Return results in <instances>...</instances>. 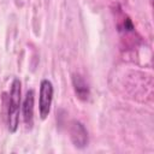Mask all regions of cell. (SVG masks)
Listing matches in <instances>:
<instances>
[{"label": "cell", "mask_w": 154, "mask_h": 154, "mask_svg": "<svg viewBox=\"0 0 154 154\" xmlns=\"http://www.w3.org/2000/svg\"><path fill=\"white\" fill-rule=\"evenodd\" d=\"M22 108V88L20 81L13 78L10 90V102L7 108V128L10 132H16L19 125V112Z\"/></svg>", "instance_id": "6da1fadb"}, {"label": "cell", "mask_w": 154, "mask_h": 154, "mask_svg": "<svg viewBox=\"0 0 154 154\" xmlns=\"http://www.w3.org/2000/svg\"><path fill=\"white\" fill-rule=\"evenodd\" d=\"M53 94H54V88L52 82L48 79H42L40 83V96H38V112L41 119H46L51 112Z\"/></svg>", "instance_id": "7a4b0ae2"}, {"label": "cell", "mask_w": 154, "mask_h": 154, "mask_svg": "<svg viewBox=\"0 0 154 154\" xmlns=\"http://www.w3.org/2000/svg\"><path fill=\"white\" fill-rule=\"evenodd\" d=\"M70 138L73 146L78 149H83L88 144V132L85 126L77 120H73L70 125Z\"/></svg>", "instance_id": "3957f363"}, {"label": "cell", "mask_w": 154, "mask_h": 154, "mask_svg": "<svg viewBox=\"0 0 154 154\" xmlns=\"http://www.w3.org/2000/svg\"><path fill=\"white\" fill-rule=\"evenodd\" d=\"M34 102H35V91L34 89H30L28 90L22 105L23 120L28 129H31L34 124Z\"/></svg>", "instance_id": "277c9868"}, {"label": "cell", "mask_w": 154, "mask_h": 154, "mask_svg": "<svg viewBox=\"0 0 154 154\" xmlns=\"http://www.w3.org/2000/svg\"><path fill=\"white\" fill-rule=\"evenodd\" d=\"M72 85H73L75 94L77 95V97L79 100L87 101L89 99V95H90L89 87H88L87 82L84 81V78L79 73H73L72 75Z\"/></svg>", "instance_id": "5b68a950"}]
</instances>
